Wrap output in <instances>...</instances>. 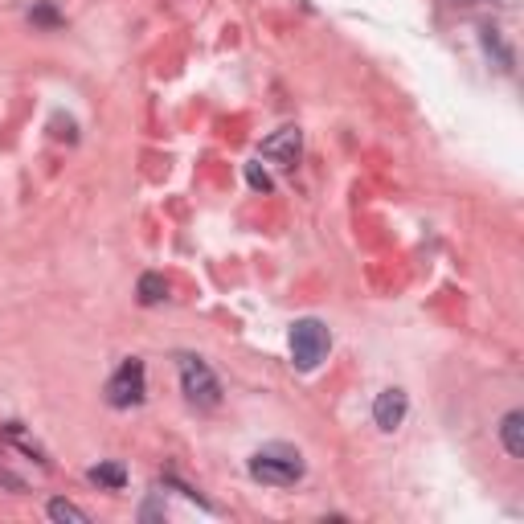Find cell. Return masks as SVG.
Listing matches in <instances>:
<instances>
[{"label": "cell", "instance_id": "277c9868", "mask_svg": "<svg viewBox=\"0 0 524 524\" xmlns=\"http://www.w3.org/2000/svg\"><path fill=\"white\" fill-rule=\"evenodd\" d=\"M181 385H185V398L193 402V406H217L222 402V385H217V377L209 373V365L205 361H197V357H185L181 361Z\"/></svg>", "mask_w": 524, "mask_h": 524}, {"label": "cell", "instance_id": "8fae6325", "mask_svg": "<svg viewBox=\"0 0 524 524\" xmlns=\"http://www.w3.org/2000/svg\"><path fill=\"white\" fill-rule=\"evenodd\" d=\"M33 21H37V25H58V13H54V9H37Z\"/></svg>", "mask_w": 524, "mask_h": 524}, {"label": "cell", "instance_id": "30bf717a", "mask_svg": "<svg viewBox=\"0 0 524 524\" xmlns=\"http://www.w3.org/2000/svg\"><path fill=\"white\" fill-rule=\"evenodd\" d=\"M50 516H54V520H74V524H86V520H91L82 508H74V504H66V500H54V504H50Z\"/></svg>", "mask_w": 524, "mask_h": 524}, {"label": "cell", "instance_id": "7a4b0ae2", "mask_svg": "<svg viewBox=\"0 0 524 524\" xmlns=\"http://www.w3.org/2000/svg\"><path fill=\"white\" fill-rule=\"evenodd\" d=\"M328 348H332V336L320 320H295L291 328V361L299 369H316L324 357H328Z\"/></svg>", "mask_w": 524, "mask_h": 524}, {"label": "cell", "instance_id": "52a82bcc", "mask_svg": "<svg viewBox=\"0 0 524 524\" xmlns=\"http://www.w3.org/2000/svg\"><path fill=\"white\" fill-rule=\"evenodd\" d=\"M500 439H504V451H508L512 459H524V414H520V410L504 414V422H500Z\"/></svg>", "mask_w": 524, "mask_h": 524}, {"label": "cell", "instance_id": "3957f363", "mask_svg": "<svg viewBox=\"0 0 524 524\" xmlns=\"http://www.w3.org/2000/svg\"><path fill=\"white\" fill-rule=\"evenodd\" d=\"M144 389H148V381H144V365L131 357V361H123L119 369H115V377L107 381V402L115 406V410H127V406H140L144 402Z\"/></svg>", "mask_w": 524, "mask_h": 524}, {"label": "cell", "instance_id": "9c48e42d", "mask_svg": "<svg viewBox=\"0 0 524 524\" xmlns=\"http://www.w3.org/2000/svg\"><path fill=\"white\" fill-rule=\"evenodd\" d=\"M168 299V283H164V275H144L140 279V303H164Z\"/></svg>", "mask_w": 524, "mask_h": 524}, {"label": "cell", "instance_id": "ba28073f", "mask_svg": "<svg viewBox=\"0 0 524 524\" xmlns=\"http://www.w3.org/2000/svg\"><path fill=\"white\" fill-rule=\"evenodd\" d=\"M91 479L99 488H111V492H119L123 484H127V471L119 467V463H99V467H91Z\"/></svg>", "mask_w": 524, "mask_h": 524}, {"label": "cell", "instance_id": "5b68a950", "mask_svg": "<svg viewBox=\"0 0 524 524\" xmlns=\"http://www.w3.org/2000/svg\"><path fill=\"white\" fill-rule=\"evenodd\" d=\"M299 152H303L299 127H283V131H275L271 140H262V156L275 160V164H283V168H291V164L299 160Z\"/></svg>", "mask_w": 524, "mask_h": 524}, {"label": "cell", "instance_id": "7c38bea8", "mask_svg": "<svg viewBox=\"0 0 524 524\" xmlns=\"http://www.w3.org/2000/svg\"><path fill=\"white\" fill-rule=\"evenodd\" d=\"M250 185H254V189H271V181H267V177H262V172H258L254 164H250Z\"/></svg>", "mask_w": 524, "mask_h": 524}, {"label": "cell", "instance_id": "8992f818", "mask_svg": "<svg viewBox=\"0 0 524 524\" xmlns=\"http://www.w3.org/2000/svg\"><path fill=\"white\" fill-rule=\"evenodd\" d=\"M402 418H406V393H402V389L377 393V402H373V422H377L385 434H393V430L402 426Z\"/></svg>", "mask_w": 524, "mask_h": 524}, {"label": "cell", "instance_id": "6da1fadb", "mask_svg": "<svg viewBox=\"0 0 524 524\" xmlns=\"http://www.w3.org/2000/svg\"><path fill=\"white\" fill-rule=\"evenodd\" d=\"M250 475L258 479V484H275V488H291L295 479L303 475V459L295 447H262L254 459H250Z\"/></svg>", "mask_w": 524, "mask_h": 524}]
</instances>
